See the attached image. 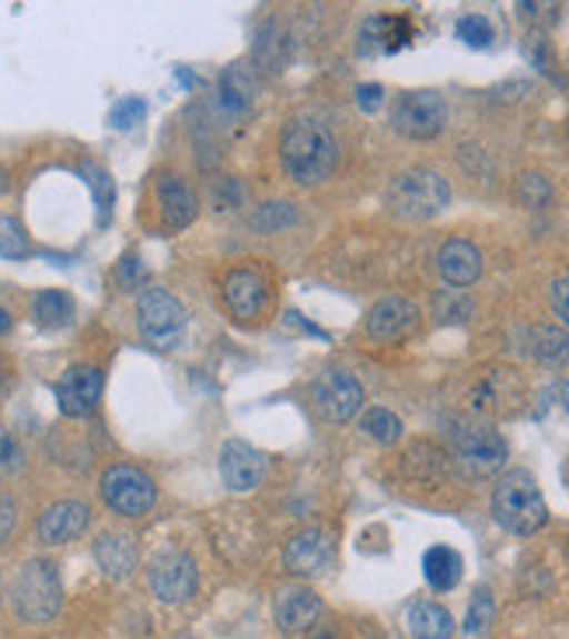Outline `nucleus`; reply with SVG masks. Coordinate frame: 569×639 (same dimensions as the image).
Listing matches in <instances>:
<instances>
[{"label": "nucleus", "mask_w": 569, "mask_h": 639, "mask_svg": "<svg viewBox=\"0 0 569 639\" xmlns=\"http://www.w3.org/2000/svg\"><path fill=\"white\" fill-rule=\"evenodd\" d=\"M280 161L297 186H318L336 171L339 143L326 122L305 119V116L290 119L280 137Z\"/></svg>", "instance_id": "1"}, {"label": "nucleus", "mask_w": 569, "mask_h": 639, "mask_svg": "<svg viewBox=\"0 0 569 639\" xmlns=\"http://www.w3.org/2000/svg\"><path fill=\"white\" fill-rule=\"evenodd\" d=\"M492 518L510 535H535L549 521V507L538 482L521 469L500 476V482L492 486Z\"/></svg>", "instance_id": "2"}, {"label": "nucleus", "mask_w": 569, "mask_h": 639, "mask_svg": "<svg viewBox=\"0 0 569 639\" xmlns=\"http://www.w3.org/2000/svg\"><path fill=\"white\" fill-rule=\"evenodd\" d=\"M11 605L18 611V619L32 622V626L53 619L63 605V583H60L57 562H49V559L24 562L11 583Z\"/></svg>", "instance_id": "3"}, {"label": "nucleus", "mask_w": 569, "mask_h": 639, "mask_svg": "<svg viewBox=\"0 0 569 639\" xmlns=\"http://www.w3.org/2000/svg\"><path fill=\"white\" fill-rule=\"evenodd\" d=\"M388 210L402 220H430L451 203V189L433 168H409L388 186Z\"/></svg>", "instance_id": "4"}, {"label": "nucleus", "mask_w": 569, "mask_h": 639, "mask_svg": "<svg viewBox=\"0 0 569 639\" xmlns=\"http://www.w3.org/2000/svg\"><path fill=\"white\" fill-rule=\"evenodd\" d=\"M137 329L147 347L171 353L186 339V308L161 287H143L137 298Z\"/></svg>", "instance_id": "5"}, {"label": "nucleus", "mask_w": 569, "mask_h": 639, "mask_svg": "<svg viewBox=\"0 0 569 639\" xmlns=\"http://www.w3.org/2000/svg\"><path fill=\"white\" fill-rule=\"evenodd\" d=\"M451 458H455V465L465 476L486 479V476L503 469L507 445H503V437L492 427L468 423V427H458L455 437H451Z\"/></svg>", "instance_id": "6"}, {"label": "nucleus", "mask_w": 569, "mask_h": 639, "mask_svg": "<svg viewBox=\"0 0 569 639\" xmlns=\"http://www.w3.org/2000/svg\"><path fill=\"white\" fill-rule=\"evenodd\" d=\"M391 127L409 140H433L448 127V102L437 91H406L391 106Z\"/></svg>", "instance_id": "7"}, {"label": "nucleus", "mask_w": 569, "mask_h": 639, "mask_svg": "<svg viewBox=\"0 0 569 639\" xmlns=\"http://www.w3.org/2000/svg\"><path fill=\"white\" fill-rule=\"evenodd\" d=\"M154 482L137 465H112L102 476V500L119 518H143L154 507Z\"/></svg>", "instance_id": "8"}, {"label": "nucleus", "mask_w": 569, "mask_h": 639, "mask_svg": "<svg viewBox=\"0 0 569 639\" xmlns=\"http://www.w3.org/2000/svg\"><path fill=\"white\" fill-rule=\"evenodd\" d=\"M196 583H200L196 562H192V556H186L179 549H168V552L154 556L151 567H147V587H151L154 598L164 605L189 601L196 595Z\"/></svg>", "instance_id": "9"}, {"label": "nucleus", "mask_w": 569, "mask_h": 639, "mask_svg": "<svg viewBox=\"0 0 569 639\" xmlns=\"http://www.w3.org/2000/svg\"><path fill=\"white\" fill-rule=\"evenodd\" d=\"M311 402L318 409L321 420L329 423H346L353 420L363 406V388L353 375L346 371H321L315 381H311Z\"/></svg>", "instance_id": "10"}, {"label": "nucleus", "mask_w": 569, "mask_h": 639, "mask_svg": "<svg viewBox=\"0 0 569 639\" xmlns=\"http://www.w3.org/2000/svg\"><path fill=\"white\" fill-rule=\"evenodd\" d=\"M336 556V535L329 528H305L283 546V567L293 577H318Z\"/></svg>", "instance_id": "11"}, {"label": "nucleus", "mask_w": 569, "mask_h": 639, "mask_svg": "<svg viewBox=\"0 0 569 639\" xmlns=\"http://www.w3.org/2000/svg\"><path fill=\"white\" fill-rule=\"evenodd\" d=\"M53 396L63 416H91L102 399V371L91 363H78L53 385Z\"/></svg>", "instance_id": "12"}, {"label": "nucleus", "mask_w": 569, "mask_h": 639, "mask_svg": "<svg viewBox=\"0 0 569 639\" xmlns=\"http://www.w3.org/2000/svg\"><path fill=\"white\" fill-rule=\"evenodd\" d=\"M220 479H224V486L234 489V493H252L266 479L262 451H256L249 440H228V445L220 448Z\"/></svg>", "instance_id": "13"}, {"label": "nucleus", "mask_w": 569, "mask_h": 639, "mask_svg": "<svg viewBox=\"0 0 569 639\" xmlns=\"http://www.w3.org/2000/svg\"><path fill=\"white\" fill-rule=\"evenodd\" d=\"M419 326V308L406 298H381L375 308L367 311V336L378 339V342H395V339H406L412 329Z\"/></svg>", "instance_id": "14"}, {"label": "nucleus", "mask_w": 569, "mask_h": 639, "mask_svg": "<svg viewBox=\"0 0 569 639\" xmlns=\"http://www.w3.org/2000/svg\"><path fill=\"white\" fill-rule=\"evenodd\" d=\"M88 518H91V510L81 500H60L42 510L36 535L46 546H63V542H73V538L88 528Z\"/></svg>", "instance_id": "15"}, {"label": "nucleus", "mask_w": 569, "mask_h": 639, "mask_svg": "<svg viewBox=\"0 0 569 639\" xmlns=\"http://www.w3.org/2000/svg\"><path fill=\"white\" fill-rule=\"evenodd\" d=\"M437 269H440V277L448 280L451 287H472L482 277V252L476 249L472 241L451 238V241L440 244Z\"/></svg>", "instance_id": "16"}, {"label": "nucleus", "mask_w": 569, "mask_h": 639, "mask_svg": "<svg viewBox=\"0 0 569 639\" xmlns=\"http://www.w3.org/2000/svg\"><path fill=\"white\" fill-rule=\"evenodd\" d=\"M321 619V598L311 587H283L277 598V622L283 632H308Z\"/></svg>", "instance_id": "17"}, {"label": "nucleus", "mask_w": 569, "mask_h": 639, "mask_svg": "<svg viewBox=\"0 0 569 639\" xmlns=\"http://www.w3.org/2000/svg\"><path fill=\"white\" fill-rule=\"evenodd\" d=\"M94 562L98 570L112 580H122L137 570V546L130 535H119V531H106L94 538Z\"/></svg>", "instance_id": "18"}, {"label": "nucleus", "mask_w": 569, "mask_h": 639, "mask_svg": "<svg viewBox=\"0 0 569 639\" xmlns=\"http://www.w3.org/2000/svg\"><path fill=\"white\" fill-rule=\"evenodd\" d=\"M158 200H161V213L168 228H189L196 213H200V203H196V192L179 179V176H161L158 179Z\"/></svg>", "instance_id": "19"}, {"label": "nucleus", "mask_w": 569, "mask_h": 639, "mask_svg": "<svg viewBox=\"0 0 569 639\" xmlns=\"http://www.w3.org/2000/svg\"><path fill=\"white\" fill-rule=\"evenodd\" d=\"M224 301L238 318H256L266 304V283L252 269H231L224 277Z\"/></svg>", "instance_id": "20"}, {"label": "nucleus", "mask_w": 569, "mask_h": 639, "mask_svg": "<svg viewBox=\"0 0 569 639\" xmlns=\"http://www.w3.org/2000/svg\"><path fill=\"white\" fill-rule=\"evenodd\" d=\"M412 29L406 18H370L360 32V53L375 57V53H395L409 42Z\"/></svg>", "instance_id": "21"}, {"label": "nucleus", "mask_w": 569, "mask_h": 639, "mask_svg": "<svg viewBox=\"0 0 569 639\" xmlns=\"http://www.w3.org/2000/svg\"><path fill=\"white\" fill-rule=\"evenodd\" d=\"M406 626L416 639H448L455 632L451 611L437 601H416L406 616Z\"/></svg>", "instance_id": "22"}, {"label": "nucleus", "mask_w": 569, "mask_h": 639, "mask_svg": "<svg viewBox=\"0 0 569 639\" xmlns=\"http://www.w3.org/2000/svg\"><path fill=\"white\" fill-rule=\"evenodd\" d=\"M461 556L455 552V549H448V546H433V549H427V556H423V577H427V583L433 587V591H455L458 587V580H461Z\"/></svg>", "instance_id": "23"}, {"label": "nucleus", "mask_w": 569, "mask_h": 639, "mask_svg": "<svg viewBox=\"0 0 569 639\" xmlns=\"http://www.w3.org/2000/svg\"><path fill=\"white\" fill-rule=\"evenodd\" d=\"M252 81H249V73L244 70H231L224 73V81H220V94H217V109L238 119L249 112V102H252Z\"/></svg>", "instance_id": "24"}, {"label": "nucleus", "mask_w": 569, "mask_h": 639, "mask_svg": "<svg viewBox=\"0 0 569 639\" xmlns=\"http://www.w3.org/2000/svg\"><path fill=\"white\" fill-rule=\"evenodd\" d=\"M528 353L541 363H559L569 357V336L559 326H535L528 336Z\"/></svg>", "instance_id": "25"}, {"label": "nucleus", "mask_w": 569, "mask_h": 639, "mask_svg": "<svg viewBox=\"0 0 569 639\" xmlns=\"http://www.w3.org/2000/svg\"><path fill=\"white\" fill-rule=\"evenodd\" d=\"M32 314L42 329H60L73 318V301L63 290H39L32 301Z\"/></svg>", "instance_id": "26"}, {"label": "nucleus", "mask_w": 569, "mask_h": 639, "mask_svg": "<svg viewBox=\"0 0 569 639\" xmlns=\"http://www.w3.org/2000/svg\"><path fill=\"white\" fill-rule=\"evenodd\" d=\"M360 430H363L370 440H378V445H395V440L402 437V420H399V416H395L391 409L375 406V409H367V412L360 416Z\"/></svg>", "instance_id": "27"}, {"label": "nucleus", "mask_w": 569, "mask_h": 639, "mask_svg": "<svg viewBox=\"0 0 569 639\" xmlns=\"http://www.w3.org/2000/svg\"><path fill=\"white\" fill-rule=\"evenodd\" d=\"M84 176H88V186L94 192V207H98V220L102 224H109V213H112V203H116V189H112V179L106 176L102 168H84Z\"/></svg>", "instance_id": "28"}, {"label": "nucleus", "mask_w": 569, "mask_h": 639, "mask_svg": "<svg viewBox=\"0 0 569 639\" xmlns=\"http://www.w3.org/2000/svg\"><path fill=\"white\" fill-rule=\"evenodd\" d=\"M143 119H147V102L137 94H130V98H119V102L112 106L109 127L112 130H133V127H140Z\"/></svg>", "instance_id": "29"}, {"label": "nucleus", "mask_w": 569, "mask_h": 639, "mask_svg": "<svg viewBox=\"0 0 569 639\" xmlns=\"http://www.w3.org/2000/svg\"><path fill=\"white\" fill-rule=\"evenodd\" d=\"M0 256H4V259H24V256H29V238H24L21 224L8 213H0Z\"/></svg>", "instance_id": "30"}, {"label": "nucleus", "mask_w": 569, "mask_h": 639, "mask_svg": "<svg viewBox=\"0 0 569 639\" xmlns=\"http://www.w3.org/2000/svg\"><path fill=\"white\" fill-rule=\"evenodd\" d=\"M492 611H497V605H492V595L489 587H479L472 605H468V616H465V632H486L492 626Z\"/></svg>", "instance_id": "31"}, {"label": "nucleus", "mask_w": 569, "mask_h": 639, "mask_svg": "<svg viewBox=\"0 0 569 639\" xmlns=\"http://www.w3.org/2000/svg\"><path fill=\"white\" fill-rule=\"evenodd\" d=\"M297 224V207L293 203H262L256 210V228L259 231H280Z\"/></svg>", "instance_id": "32"}, {"label": "nucleus", "mask_w": 569, "mask_h": 639, "mask_svg": "<svg viewBox=\"0 0 569 639\" xmlns=\"http://www.w3.org/2000/svg\"><path fill=\"white\" fill-rule=\"evenodd\" d=\"M458 39L465 42V46H472V49H486V46H492V24H489V18H482V14H465L461 21H458Z\"/></svg>", "instance_id": "33"}, {"label": "nucleus", "mask_w": 569, "mask_h": 639, "mask_svg": "<svg viewBox=\"0 0 569 639\" xmlns=\"http://www.w3.org/2000/svg\"><path fill=\"white\" fill-rule=\"evenodd\" d=\"M517 200H521L525 207H546L552 200V186L541 179V176H521V182H517Z\"/></svg>", "instance_id": "34"}, {"label": "nucleus", "mask_w": 569, "mask_h": 639, "mask_svg": "<svg viewBox=\"0 0 569 639\" xmlns=\"http://www.w3.org/2000/svg\"><path fill=\"white\" fill-rule=\"evenodd\" d=\"M549 301H552L556 318L569 329V277H556V280H552V287H549Z\"/></svg>", "instance_id": "35"}, {"label": "nucleus", "mask_w": 569, "mask_h": 639, "mask_svg": "<svg viewBox=\"0 0 569 639\" xmlns=\"http://www.w3.org/2000/svg\"><path fill=\"white\" fill-rule=\"evenodd\" d=\"M381 102H385V88H381V84H360V88H357V106H360V112L375 116V112L381 109Z\"/></svg>", "instance_id": "36"}, {"label": "nucleus", "mask_w": 569, "mask_h": 639, "mask_svg": "<svg viewBox=\"0 0 569 639\" xmlns=\"http://www.w3.org/2000/svg\"><path fill=\"white\" fill-rule=\"evenodd\" d=\"M116 283H119V287H137V283H143V269H140V259H137V256H127V259L119 262Z\"/></svg>", "instance_id": "37"}, {"label": "nucleus", "mask_w": 569, "mask_h": 639, "mask_svg": "<svg viewBox=\"0 0 569 639\" xmlns=\"http://www.w3.org/2000/svg\"><path fill=\"white\" fill-rule=\"evenodd\" d=\"M451 298H455V301L437 298V314L443 318V322H448V318H451V322H461V318L472 311V304H468L465 298H458V293H451Z\"/></svg>", "instance_id": "38"}, {"label": "nucleus", "mask_w": 569, "mask_h": 639, "mask_svg": "<svg viewBox=\"0 0 569 639\" xmlns=\"http://www.w3.org/2000/svg\"><path fill=\"white\" fill-rule=\"evenodd\" d=\"M18 461H21V451L14 440L0 430V469H18Z\"/></svg>", "instance_id": "39"}, {"label": "nucleus", "mask_w": 569, "mask_h": 639, "mask_svg": "<svg viewBox=\"0 0 569 639\" xmlns=\"http://www.w3.org/2000/svg\"><path fill=\"white\" fill-rule=\"evenodd\" d=\"M14 531V503H11V497H4L0 493V542Z\"/></svg>", "instance_id": "40"}, {"label": "nucleus", "mask_w": 569, "mask_h": 639, "mask_svg": "<svg viewBox=\"0 0 569 639\" xmlns=\"http://www.w3.org/2000/svg\"><path fill=\"white\" fill-rule=\"evenodd\" d=\"M11 329V314L4 311V308H0V336H4Z\"/></svg>", "instance_id": "41"}, {"label": "nucleus", "mask_w": 569, "mask_h": 639, "mask_svg": "<svg viewBox=\"0 0 569 639\" xmlns=\"http://www.w3.org/2000/svg\"><path fill=\"white\" fill-rule=\"evenodd\" d=\"M311 639H339V636H336V629H321V632H315Z\"/></svg>", "instance_id": "42"}, {"label": "nucleus", "mask_w": 569, "mask_h": 639, "mask_svg": "<svg viewBox=\"0 0 569 639\" xmlns=\"http://www.w3.org/2000/svg\"><path fill=\"white\" fill-rule=\"evenodd\" d=\"M8 189V176H4V168H0V192Z\"/></svg>", "instance_id": "43"}, {"label": "nucleus", "mask_w": 569, "mask_h": 639, "mask_svg": "<svg viewBox=\"0 0 569 639\" xmlns=\"http://www.w3.org/2000/svg\"><path fill=\"white\" fill-rule=\"evenodd\" d=\"M562 402H566V409H569V381L562 385Z\"/></svg>", "instance_id": "44"}, {"label": "nucleus", "mask_w": 569, "mask_h": 639, "mask_svg": "<svg viewBox=\"0 0 569 639\" xmlns=\"http://www.w3.org/2000/svg\"><path fill=\"white\" fill-rule=\"evenodd\" d=\"M0 385H4V360H0Z\"/></svg>", "instance_id": "45"}]
</instances>
